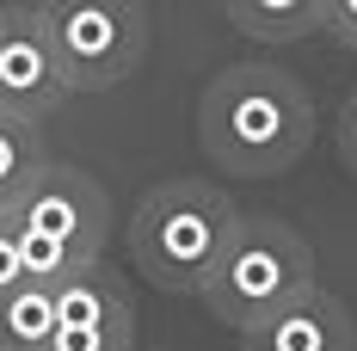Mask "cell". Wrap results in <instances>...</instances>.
<instances>
[{
    "mask_svg": "<svg viewBox=\"0 0 357 351\" xmlns=\"http://www.w3.org/2000/svg\"><path fill=\"white\" fill-rule=\"evenodd\" d=\"M197 142L222 173L234 179H278L314 142V99L265 62H234L204 87Z\"/></svg>",
    "mask_w": 357,
    "mask_h": 351,
    "instance_id": "cell-1",
    "label": "cell"
},
{
    "mask_svg": "<svg viewBox=\"0 0 357 351\" xmlns=\"http://www.w3.org/2000/svg\"><path fill=\"white\" fill-rule=\"evenodd\" d=\"M241 210L210 179H167L130 210V259L167 296H204L222 246L234 241Z\"/></svg>",
    "mask_w": 357,
    "mask_h": 351,
    "instance_id": "cell-2",
    "label": "cell"
},
{
    "mask_svg": "<svg viewBox=\"0 0 357 351\" xmlns=\"http://www.w3.org/2000/svg\"><path fill=\"white\" fill-rule=\"evenodd\" d=\"M314 246L302 241L278 216H241L234 241L222 246L210 283H204V308L222 327L247 333L259 320H271L278 308L302 302L314 290Z\"/></svg>",
    "mask_w": 357,
    "mask_h": 351,
    "instance_id": "cell-3",
    "label": "cell"
},
{
    "mask_svg": "<svg viewBox=\"0 0 357 351\" xmlns=\"http://www.w3.org/2000/svg\"><path fill=\"white\" fill-rule=\"evenodd\" d=\"M50 56L68 93L123 87L148 56V13L142 0H43L37 6Z\"/></svg>",
    "mask_w": 357,
    "mask_h": 351,
    "instance_id": "cell-4",
    "label": "cell"
},
{
    "mask_svg": "<svg viewBox=\"0 0 357 351\" xmlns=\"http://www.w3.org/2000/svg\"><path fill=\"white\" fill-rule=\"evenodd\" d=\"M6 228H37V234H56V241L80 246L86 259L105 253V234H111V197L80 173V167H56L43 160L0 210Z\"/></svg>",
    "mask_w": 357,
    "mask_h": 351,
    "instance_id": "cell-5",
    "label": "cell"
},
{
    "mask_svg": "<svg viewBox=\"0 0 357 351\" xmlns=\"http://www.w3.org/2000/svg\"><path fill=\"white\" fill-rule=\"evenodd\" d=\"M43 351H136V308L105 259L56 283V333Z\"/></svg>",
    "mask_w": 357,
    "mask_h": 351,
    "instance_id": "cell-6",
    "label": "cell"
},
{
    "mask_svg": "<svg viewBox=\"0 0 357 351\" xmlns=\"http://www.w3.org/2000/svg\"><path fill=\"white\" fill-rule=\"evenodd\" d=\"M62 99H68V87L56 74V56H50L37 6H0V111L37 124Z\"/></svg>",
    "mask_w": 357,
    "mask_h": 351,
    "instance_id": "cell-7",
    "label": "cell"
},
{
    "mask_svg": "<svg viewBox=\"0 0 357 351\" xmlns=\"http://www.w3.org/2000/svg\"><path fill=\"white\" fill-rule=\"evenodd\" d=\"M241 351H357V327H351V308L314 283L302 302H289L271 320L247 327Z\"/></svg>",
    "mask_w": 357,
    "mask_h": 351,
    "instance_id": "cell-8",
    "label": "cell"
},
{
    "mask_svg": "<svg viewBox=\"0 0 357 351\" xmlns=\"http://www.w3.org/2000/svg\"><path fill=\"white\" fill-rule=\"evenodd\" d=\"M222 13L252 43H296V37L321 31L326 0H222Z\"/></svg>",
    "mask_w": 357,
    "mask_h": 351,
    "instance_id": "cell-9",
    "label": "cell"
},
{
    "mask_svg": "<svg viewBox=\"0 0 357 351\" xmlns=\"http://www.w3.org/2000/svg\"><path fill=\"white\" fill-rule=\"evenodd\" d=\"M56 333V283L19 278L0 296V351H43Z\"/></svg>",
    "mask_w": 357,
    "mask_h": 351,
    "instance_id": "cell-10",
    "label": "cell"
},
{
    "mask_svg": "<svg viewBox=\"0 0 357 351\" xmlns=\"http://www.w3.org/2000/svg\"><path fill=\"white\" fill-rule=\"evenodd\" d=\"M43 160H50V154H43V142H37V124L0 111V210H6V197H13Z\"/></svg>",
    "mask_w": 357,
    "mask_h": 351,
    "instance_id": "cell-11",
    "label": "cell"
},
{
    "mask_svg": "<svg viewBox=\"0 0 357 351\" xmlns=\"http://www.w3.org/2000/svg\"><path fill=\"white\" fill-rule=\"evenodd\" d=\"M13 246H19V271L25 278H43V283H62V278H74V271L93 265L80 246L56 241V234H37V228H13Z\"/></svg>",
    "mask_w": 357,
    "mask_h": 351,
    "instance_id": "cell-12",
    "label": "cell"
},
{
    "mask_svg": "<svg viewBox=\"0 0 357 351\" xmlns=\"http://www.w3.org/2000/svg\"><path fill=\"white\" fill-rule=\"evenodd\" d=\"M321 31L333 37V43L357 50V0H326V19H321Z\"/></svg>",
    "mask_w": 357,
    "mask_h": 351,
    "instance_id": "cell-13",
    "label": "cell"
},
{
    "mask_svg": "<svg viewBox=\"0 0 357 351\" xmlns=\"http://www.w3.org/2000/svg\"><path fill=\"white\" fill-rule=\"evenodd\" d=\"M339 160H345V173L357 179V93L345 99V111H339Z\"/></svg>",
    "mask_w": 357,
    "mask_h": 351,
    "instance_id": "cell-14",
    "label": "cell"
},
{
    "mask_svg": "<svg viewBox=\"0 0 357 351\" xmlns=\"http://www.w3.org/2000/svg\"><path fill=\"white\" fill-rule=\"evenodd\" d=\"M19 278H25V271H19V246H13V228L0 222V296H6Z\"/></svg>",
    "mask_w": 357,
    "mask_h": 351,
    "instance_id": "cell-15",
    "label": "cell"
}]
</instances>
